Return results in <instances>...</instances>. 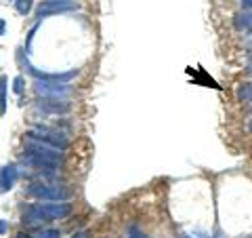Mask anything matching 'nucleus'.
<instances>
[{
  "label": "nucleus",
  "instance_id": "obj_21",
  "mask_svg": "<svg viewBox=\"0 0 252 238\" xmlns=\"http://www.w3.org/2000/svg\"><path fill=\"white\" fill-rule=\"evenodd\" d=\"M248 74H252V57L248 59Z\"/></svg>",
  "mask_w": 252,
  "mask_h": 238
},
{
  "label": "nucleus",
  "instance_id": "obj_3",
  "mask_svg": "<svg viewBox=\"0 0 252 238\" xmlns=\"http://www.w3.org/2000/svg\"><path fill=\"white\" fill-rule=\"evenodd\" d=\"M76 9H78L76 0H42V2L36 6V17L44 19V17H51V15L76 11Z\"/></svg>",
  "mask_w": 252,
  "mask_h": 238
},
{
  "label": "nucleus",
  "instance_id": "obj_14",
  "mask_svg": "<svg viewBox=\"0 0 252 238\" xmlns=\"http://www.w3.org/2000/svg\"><path fill=\"white\" fill-rule=\"evenodd\" d=\"M126 236H128V238H147V236L143 234V230H139L137 226H130L128 232H126Z\"/></svg>",
  "mask_w": 252,
  "mask_h": 238
},
{
  "label": "nucleus",
  "instance_id": "obj_4",
  "mask_svg": "<svg viewBox=\"0 0 252 238\" xmlns=\"http://www.w3.org/2000/svg\"><path fill=\"white\" fill-rule=\"evenodd\" d=\"M38 209H40L46 219L55 221V219H67L74 213V207L65 200H44V202H36Z\"/></svg>",
  "mask_w": 252,
  "mask_h": 238
},
{
  "label": "nucleus",
  "instance_id": "obj_2",
  "mask_svg": "<svg viewBox=\"0 0 252 238\" xmlns=\"http://www.w3.org/2000/svg\"><path fill=\"white\" fill-rule=\"evenodd\" d=\"M28 135H32V137H36V139L44 141V144H49V146H53V148L61 150V152L69 148L67 135H65V133H61V131H57V129H51V126H38V129L30 131Z\"/></svg>",
  "mask_w": 252,
  "mask_h": 238
},
{
  "label": "nucleus",
  "instance_id": "obj_16",
  "mask_svg": "<svg viewBox=\"0 0 252 238\" xmlns=\"http://www.w3.org/2000/svg\"><path fill=\"white\" fill-rule=\"evenodd\" d=\"M6 232H9V221L0 219V234H6Z\"/></svg>",
  "mask_w": 252,
  "mask_h": 238
},
{
  "label": "nucleus",
  "instance_id": "obj_7",
  "mask_svg": "<svg viewBox=\"0 0 252 238\" xmlns=\"http://www.w3.org/2000/svg\"><path fill=\"white\" fill-rule=\"evenodd\" d=\"M46 215L38 209V204H30V207L23 211V215H21V224L26 226V228H40L42 224H46Z\"/></svg>",
  "mask_w": 252,
  "mask_h": 238
},
{
  "label": "nucleus",
  "instance_id": "obj_9",
  "mask_svg": "<svg viewBox=\"0 0 252 238\" xmlns=\"http://www.w3.org/2000/svg\"><path fill=\"white\" fill-rule=\"evenodd\" d=\"M233 26L242 34H252V11H242L233 17Z\"/></svg>",
  "mask_w": 252,
  "mask_h": 238
},
{
  "label": "nucleus",
  "instance_id": "obj_10",
  "mask_svg": "<svg viewBox=\"0 0 252 238\" xmlns=\"http://www.w3.org/2000/svg\"><path fill=\"white\" fill-rule=\"evenodd\" d=\"M6 89H9V76H0V118L6 114V108H9Z\"/></svg>",
  "mask_w": 252,
  "mask_h": 238
},
{
  "label": "nucleus",
  "instance_id": "obj_15",
  "mask_svg": "<svg viewBox=\"0 0 252 238\" xmlns=\"http://www.w3.org/2000/svg\"><path fill=\"white\" fill-rule=\"evenodd\" d=\"M34 238H61V234H59V230H42V232Z\"/></svg>",
  "mask_w": 252,
  "mask_h": 238
},
{
  "label": "nucleus",
  "instance_id": "obj_19",
  "mask_svg": "<svg viewBox=\"0 0 252 238\" xmlns=\"http://www.w3.org/2000/svg\"><path fill=\"white\" fill-rule=\"evenodd\" d=\"M72 238H89V234H86V232H78V234H74Z\"/></svg>",
  "mask_w": 252,
  "mask_h": 238
},
{
  "label": "nucleus",
  "instance_id": "obj_11",
  "mask_svg": "<svg viewBox=\"0 0 252 238\" xmlns=\"http://www.w3.org/2000/svg\"><path fill=\"white\" fill-rule=\"evenodd\" d=\"M235 97H238V101H250L252 104V82H244L238 86V91H235Z\"/></svg>",
  "mask_w": 252,
  "mask_h": 238
},
{
  "label": "nucleus",
  "instance_id": "obj_12",
  "mask_svg": "<svg viewBox=\"0 0 252 238\" xmlns=\"http://www.w3.org/2000/svg\"><path fill=\"white\" fill-rule=\"evenodd\" d=\"M32 6H34V0H15V11H17L21 17H26L30 15Z\"/></svg>",
  "mask_w": 252,
  "mask_h": 238
},
{
  "label": "nucleus",
  "instance_id": "obj_1",
  "mask_svg": "<svg viewBox=\"0 0 252 238\" xmlns=\"http://www.w3.org/2000/svg\"><path fill=\"white\" fill-rule=\"evenodd\" d=\"M28 194L38 198V200H67L72 196V190L59 184H32Z\"/></svg>",
  "mask_w": 252,
  "mask_h": 238
},
{
  "label": "nucleus",
  "instance_id": "obj_18",
  "mask_svg": "<svg viewBox=\"0 0 252 238\" xmlns=\"http://www.w3.org/2000/svg\"><path fill=\"white\" fill-rule=\"evenodd\" d=\"M4 32H6V21H4L2 17H0V36H2Z\"/></svg>",
  "mask_w": 252,
  "mask_h": 238
},
{
  "label": "nucleus",
  "instance_id": "obj_20",
  "mask_svg": "<svg viewBox=\"0 0 252 238\" xmlns=\"http://www.w3.org/2000/svg\"><path fill=\"white\" fill-rule=\"evenodd\" d=\"M17 238H34V236H32V234H23V232H21V234H17Z\"/></svg>",
  "mask_w": 252,
  "mask_h": 238
},
{
  "label": "nucleus",
  "instance_id": "obj_13",
  "mask_svg": "<svg viewBox=\"0 0 252 238\" xmlns=\"http://www.w3.org/2000/svg\"><path fill=\"white\" fill-rule=\"evenodd\" d=\"M23 89H26V80H23V76H15L13 78V93L15 95H23Z\"/></svg>",
  "mask_w": 252,
  "mask_h": 238
},
{
  "label": "nucleus",
  "instance_id": "obj_5",
  "mask_svg": "<svg viewBox=\"0 0 252 238\" xmlns=\"http://www.w3.org/2000/svg\"><path fill=\"white\" fill-rule=\"evenodd\" d=\"M36 91L42 97H55V99H65L72 93L69 82H51V80H36Z\"/></svg>",
  "mask_w": 252,
  "mask_h": 238
},
{
  "label": "nucleus",
  "instance_id": "obj_8",
  "mask_svg": "<svg viewBox=\"0 0 252 238\" xmlns=\"http://www.w3.org/2000/svg\"><path fill=\"white\" fill-rule=\"evenodd\" d=\"M38 108H40L42 112H51V114H67L72 106H69L65 99L42 97V99H38Z\"/></svg>",
  "mask_w": 252,
  "mask_h": 238
},
{
  "label": "nucleus",
  "instance_id": "obj_6",
  "mask_svg": "<svg viewBox=\"0 0 252 238\" xmlns=\"http://www.w3.org/2000/svg\"><path fill=\"white\" fill-rule=\"evenodd\" d=\"M17 179H19V166L15 162L0 166V194H6L9 190H13Z\"/></svg>",
  "mask_w": 252,
  "mask_h": 238
},
{
  "label": "nucleus",
  "instance_id": "obj_22",
  "mask_svg": "<svg viewBox=\"0 0 252 238\" xmlns=\"http://www.w3.org/2000/svg\"><path fill=\"white\" fill-rule=\"evenodd\" d=\"M248 131H250V133H252V120H250V122H248Z\"/></svg>",
  "mask_w": 252,
  "mask_h": 238
},
{
  "label": "nucleus",
  "instance_id": "obj_23",
  "mask_svg": "<svg viewBox=\"0 0 252 238\" xmlns=\"http://www.w3.org/2000/svg\"><path fill=\"white\" fill-rule=\"evenodd\" d=\"M2 2H4V4H6V2H13V4H15V0H2Z\"/></svg>",
  "mask_w": 252,
  "mask_h": 238
},
{
  "label": "nucleus",
  "instance_id": "obj_17",
  "mask_svg": "<svg viewBox=\"0 0 252 238\" xmlns=\"http://www.w3.org/2000/svg\"><path fill=\"white\" fill-rule=\"evenodd\" d=\"M242 9L244 11H252V0H242Z\"/></svg>",
  "mask_w": 252,
  "mask_h": 238
}]
</instances>
